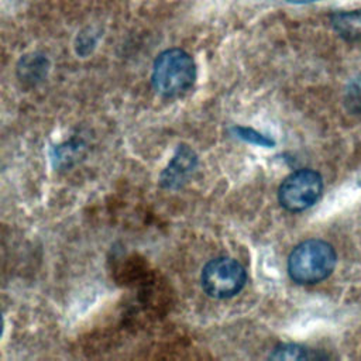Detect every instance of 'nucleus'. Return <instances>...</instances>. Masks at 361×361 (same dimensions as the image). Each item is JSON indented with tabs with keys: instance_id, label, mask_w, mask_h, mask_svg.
<instances>
[{
	"instance_id": "1",
	"label": "nucleus",
	"mask_w": 361,
	"mask_h": 361,
	"mask_svg": "<svg viewBox=\"0 0 361 361\" xmlns=\"http://www.w3.org/2000/svg\"><path fill=\"white\" fill-rule=\"evenodd\" d=\"M196 79V65L192 56L179 48L161 52L152 66L154 90L166 99L186 93Z\"/></svg>"
},
{
	"instance_id": "2",
	"label": "nucleus",
	"mask_w": 361,
	"mask_h": 361,
	"mask_svg": "<svg viewBox=\"0 0 361 361\" xmlns=\"http://www.w3.org/2000/svg\"><path fill=\"white\" fill-rule=\"evenodd\" d=\"M334 248L317 238L298 244L288 258V274L292 281L302 285H312L326 279L334 269Z\"/></svg>"
},
{
	"instance_id": "3",
	"label": "nucleus",
	"mask_w": 361,
	"mask_h": 361,
	"mask_svg": "<svg viewBox=\"0 0 361 361\" xmlns=\"http://www.w3.org/2000/svg\"><path fill=\"white\" fill-rule=\"evenodd\" d=\"M200 281L206 295L214 299H227L235 296L245 286L247 272L238 261L219 257L204 265Z\"/></svg>"
},
{
	"instance_id": "4",
	"label": "nucleus",
	"mask_w": 361,
	"mask_h": 361,
	"mask_svg": "<svg viewBox=\"0 0 361 361\" xmlns=\"http://www.w3.org/2000/svg\"><path fill=\"white\" fill-rule=\"evenodd\" d=\"M323 190L322 176L312 169H299L283 179L278 190V199L283 209L302 212L313 206Z\"/></svg>"
},
{
	"instance_id": "5",
	"label": "nucleus",
	"mask_w": 361,
	"mask_h": 361,
	"mask_svg": "<svg viewBox=\"0 0 361 361\" xmlns=\"http://www.w3.org/2000/svg\"><path fill=\"white\" fill-rule=\"evenodd\" d=\"M196 165V155L188 147H180L173 157L172 162L164 171L161 176V183L165 188H178L180 186L186 176L193 171Z\"/></svg>"
},
{
	"instance_id": "6",
	"label": "nucleus",
	"mask_w": 361,
	"mask_h": 361,
	"mask_svg": "<svg viewBox=\"0 0 361 361\" xmlns=\"http://www.w3.org/2000/svg\"><path fill=\"white\" fill-rule=\"evenodd\" d=\"M310 357L312 354L307 353L306 348L296 344H282L276 347L272 354H269V358H276V360H303Z\"/></svg>"
},
{
	"instance_id": "7",
	"label": "nucleus",
	"mask_w": 361,
	"mask_h": 361,
	"mask_svg": "<svg viewBox=\"0 0 361 361\" xmlns=\"http://www.w3.org/2000/svg\"><path fill=\"white\" fill-rule=\"evenodd\" d=\"M235 131H237L238 137H241V138H244L247 141H255L259 145H268L269 144V140H267L264 135H261V134H258V133H255L252 130H247V128H240L238 127V128H235Z\"/></svg>"
},
{
	"instance_id": "8",
	"label": "nucleus",
	"mask_w": 361,
	"mask_h": 361,
	"mask_svg": "<svg viewBox=\"0 0 361 361\" xmlns=\"http://www.w3.org/2000/svg\"><path fill=\"white\" fill-rule=\"evenodd\" d=\"M288 3H293V4H305V3H312V1H317V0H286Z\"/></svg>"
}]
</instances>
